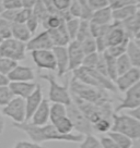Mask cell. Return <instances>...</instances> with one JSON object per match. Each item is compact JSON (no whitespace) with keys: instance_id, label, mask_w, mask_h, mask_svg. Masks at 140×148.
Returning <instances> with one entry per match:
<instances>
[{"instance_id":"obj_51","label":"cell","mask_w":140,"mask_h":148,"mask_svg":"<svg viewBox=\"0 0 140 148\" xmlns=\"http://www.w3.org/2000/svg\"><path fill=\"white\" fill-rule=\"evenodd\" d=\"M132 5H138L137 0H115V2L111 5V8L112 9H118V8H123V7Z\"/></svg>"},{"instance_id":"obj_54","label":"cell","mask_w":140,"mask_h":148,"mask_svg":"<svg viewBox=\"0 0 140 148\" xmlns=\"http://www.w3.org/2000/svg\"><path fill=\"white\" fill-rule=\"evenodd\" d=\"M126 113L129 114L130 116H132L134 119H136L137 121L140 122V106L135 108V109H130V110H126Z\"/></svg>"},{"instance_id":"obj_10","label":"cell","mask_w":140,"mask_h":148,"mask_svg":"<svg viewBox=\"0 0 140 148\" xmlns=\"http://www.w3.org/2000/svg\"><path fill=\"white\" fill-rule=\"evenodd\" d=\"M124 94H125V96L121 99V103L114 110L115 113L121 112L124 110L126 111L135 109L140 106V82L135 84L130 88H128Z\"/></svg>"},{"instance_id":"obj_18","label":"cell","mask_w":140,"mask_h":148,"mask_svg":"<svg viewBox=\"0 0 140 148\" xmlns=\"http://www.w3.org/2000/svg\"><path fill=\"white\" fill-rule=\"evenodd\" d=\"M8 79L10 82H33L35 74L32 68L18 64L8 74Z\"/></svg>"},{"instance_id":"obj_25","label":"cell","mask_w":140,"mask_h":148,"mask_svg":"<svg viewBox=\"0 0 140 148\" xmlns=\"http://www.w3.org/2000/svg\"><path fill=\"white\" fill-rule=\"evenodd\" d=\"M12 38L22 42H26L31 39L32 33L24 23H12Z\"/></svg>"},{"instance_id":"obj_39","label":"cell","mask_w":140,"mask_h":148,"mask_svg":"<svg viewBox=\"0 0 140 148\" xmlns=\"http://www.w3.org/2000/svg\"><path fill=\"white\" fill-rule=\"evenodd\" d=\"M81 44V48L83 50L84 55H89V53H93V52H98V48H96V42L93 36L89 37L87 39H84L83 42H80Z\"/></svg>"},{"instance_id":"obj_30","label":"cell","mask_w":140,"mask_h":148,"mask_svg":"<svg viewBox=\"0 0 140 148\" xmlns=\"http://www.w3.org/2000/svg\"><path fill=\"white\" fill-rule=\"evenodd\" d=\"M64 23H65V20L61 18L59 14H49L48 18L44 22H42L41 25L45 28V31H49V29L59 27Z\"/></svg>"},{"instance_id":"obj_2","label":"cell","mask_w":140,"mask_h":148,"mask_svg":"<svg viewBox=\"0 0 140 148\" xmlns=\"http://www.w3.org/2000/svg\"><path fill=\"white\" fill-rule=\"evenodd\" d=\"M69 90L71 96L82 99L84 101L91 102V103L112 102V99L108 95V92L87 85V84L78 81L75 77H72L70 81Z\"/></svg>"},{"instance_id":"obj_64","label":"cell","mask_w":140,"mask_h":148,"mask_svg":"<svg viewBox=\"0 0 140 148\" xmlns=\"http://www.w3.org/2000/svg\"><path fill=\"white\" fill-rule=\"evenodd\" d=\"M0 1H1V2H2V1H3V0H0Z\"/></svg>"},{"instance_id":"obj_4","label":"cell","mask_w":140,"mask_h":148,"mask_svg":"<svg viewBox=\"0 0 140 148\" xmlns=\"http://www.w3.org/2000/svg\"><path fill=\"white\" fill-rule=\"evenodd\" d=\"M71 98H72V102L82 111V113L88 118V120L92 123V125L101 119H111V120L113 119L114 109H113L112 102L91 103L73 96H71Z\"/></svg>"},{"instance_id":"obj_21","label":"cell","mask_w":140,"mask_h":148,"mask_svg":"<svg viewBox=\"0 0 140 148\" xmlns=\"http://www.w3.org/2000/svg\"><path fill=\"white\" fill-rule=\"evenodd\" d=\"M138 11V5H127L118 9H112L113 14V22L115 23H123L130 18L132 15H135Z\"/></svg>"},{"instance_id":"obj_24","label":"cell","mask_w":140,"mask_h":148,"mask_svg":"<svg viewBox=\"0 0 140 148\" xmlns=\"http://www.w3.org/2000/svg\"><path fill=\"white\" fill-rule=\"evenodd\" d=\"M125 29V32L130 38H135L137 33L140 29V11L138 10L135 15H132L130 18H128L127 21L119 23Z\"/></svg>"},{"instance_id":"obj_35","label":"cell","mask_w":140,"mask_h":148,"mask_svg":"<svg viewBox=\"0 0 140 148\" xmlns=\"http://www.w3.org/2000/svg\"><path fill=\"white\" fill-rule=\"evenodd\" d=\"M132 68V65L130 63L129 58L127 57L126 53L121 55V57L116 58V69H117V74L118 76L127 72L128 70H130Z\"/></svg>"},{"instance_id":"obj_16","label":"cell","mask_w":140,"mask_h":148,"mask_svg":"<svg viewBox=\"0 0 140 148\" xmlns=\"http://www.w3.org/2000/svg\"><path fill=\"white\" fill-rule=\"evenodd\" d=\"M128 39H131L125 32V29L123 28L119 23H115L113 22L110 25L107 33H106V42H107V48L110 46H114V45H118L121 42H126Z\"/></svg>"},{"instance_id":"obj_12","label":"cell","mask_w":140,"mask_h":148,"mask_svg":"<svg viewBox=\"0 0 140 148\" xmlns=\"http://www.w3.org/2000/svg\"><path fill=\"white\" fill-rule=\"evenodd\" d=\"M138 82H140V69L132 66L127 72L117 76V79L114 81V84L118 92H125L128 88L134 86Z\"/></svg>"},{"instance_id":"obj_7","label":"cell","mask_w":140,"mask_h":148,"mask_svg":"<svg viewBox=\"0 0 140 148\" xmlns=\"http://www.w3.org/2000/svg\"><path fill=\"white\" fill-rule=\"evenodd\" d=\"M0 57H3L15 62L25 59L26 57V44L19 42L14 38L3 39L0 45Z\"/></svg>"},{"instance_id":"obj_23","label":"cell","mask_w":140,"mask_h":148,"mask_svg":"<svg viewBox=\"0 0 140 148\" xmlns=\"http://www.w3.org/2000/svg\"><path fill=\"white\" fill-rule=\"evenodd\" d=\"M90 22L96 25H110L113 22V14L111 5L107 8L93 11L92 16L90 18Z\"/></svg>"},{"instance_id":"obj_57","label":"cell","mask_w":140,"mask_h":148,"mask_svg":"<svg viewBox=\"0 0 140 148\" xmlns=\"http://www.w3.org/2000/svg\"><path fill=\"white\" fill-rule=\"evenodd\" d=\"M3 5H2V2H1V1H0V15H1V13H2V12H3Z\"/></svg>"},{"instance_id":"obj_6","label":"cell","mask_w":140,"mask_h":148,"mask_svg":"<svg viewBox=\"0 0 140 148\" xmlns=\"http://www.w3.org/2000/svg\"><path fill=\"white\" fill-rule=\"evenodd\" d=\"M40 77L48 83V100L51 102H58L65 106H69L72 102L69 85H61L57 82L56 77L53 74H40Z\"/></svg>"},{"instance_id":"obj_42","label":"cell","mask_w":140,"mask_h":148,"mask_svg":"<svg viewBox=\"0 0 140 148\" xmlns=\"http://www.w3.org/2000/svg\"><path fill=\"white\" fill-rule=\"evenodd\" d=\"M112 129L111 119H101L93 124V130L98 133H108Z\"/></svg>"},{"instance_id":"obj_37","label":"cell","mask_w":140,"mask_h":148,"mask_svg":"<svg viewBox=\"0 0 140 148\" xmlns=\"http://www.w3.org/2000/svg\"><path fill=\"white\" fill-rule=\"evenodd\" d=\"M80 144L79 148H102L100 139L93 134L84 135L82 142Z\"/></svg>"},{"instance_id":"obj_1","label":"cell","mask_w":140,"mask_h":148,"mask_svg":"<svg viewBox=\"0 0 140 148\" xmlns=\"http://www.w3.org/2000/svg\"><path fill=\"white\" fill-rule=\"evenodd\" d=\"M14 129L23 132L31 138L32 142L42 144L45 142H69V143H81L84 135L79 133L61 134L51 123L45 125H33L30 122L23 123H12Z\"/></svg>"},{"instance_id":"obj_59","label":"cell","mask_w":140,"mask_h":148,"mask_svg":"<svg viewBox=\"0 0 140 148\" xmlns=\"http://www.w3.org/2000/svg\"><path fill=\"white\" fill-rule=\"evenodd\" d=\"M107 1H108V3H110V5L115 2V0H107Z\"/></svg>"},{"instance_id":"obj_62","label":"cell","mask_w":140,"mask_h":148,"mask_svg":"<svg viewBox=\"0 0 140 148\" xmlns=\"http://www.w3.org/2000/svg\"><path fill=\"white\" fill-rule=\"evenodd\" d=\"M138 10L140 11V3H138Z\"/></svg>"},{"instance_id":"obj_43","label":"cell","mask_w":140,"mask_h":148,"mask_svg":"<svg viewBox=\"0 0 140 148\" xmlns=\"http://www.w3.org/2000/svg\"><path fill=\"white\" fill-rule=\"evenodd\" d=\"M12 23L5 18H0V36L3 39H8L12 37Z\"/></svg>"},{"instance_id":"obj_63","label":"cell","mask_w":140,"mask_h":148,"mask_svg":"<svg viewBox=\"0 0 140 148\" xmlns=\"http://www.w3.org/2000/svg\"><path fill=\"white\" fill-rule=\"evenodd\" d=\"M137 2H138V3H140V0H137Z\"/></svg>"},{"instance_id":"obj_19","label":"cell","mask_w":140,"mask_h":148,"mask_svg":"<svg viewBox=\"0 0 140 148\" xmlns=\"http://www.w3.org/2000/svg\"><path fill=\"white\" fill-rule=\"evenodd\" d=\"M49 108H51L49 100L44 98L43 101L41 102L40 107L33 113L32 118H31V120L28 121V122L31 124L37 125V126L47 124L48 121H49Z\"/></svg>"},{"instance_id":"obj_40","label":"cell","mask_w":140,"mask_h":148,"mask_svg":"<svg viewBox=\"0 0 140 148\" xmlns=\"http://www.w3.org/2000/svg\"><path fill=\"white\" fill-rule=\"evenodd\" d=\"M98 59H100V52H93V53H89V55H84L81 66L95 69V66L98 62Z\"/></svg>"},{"instance_id":"obj_47","label":"cell","mask_w":140,"mask_h":148,"mask_svg":"<svg viewBox=\"0 0 140 148\" xmlns=\"http://www.w3.org/2000/svg\"><path fill=\"white\" fill-rule=\"evenodd\" d=\"M25 25L28 26V28L30 29V32L32 33V35L34 33L37 31L38 26L41 25V22L38 21V18L34 15V14H31V16L28 18V21L25 22Z\"/></svg>"},{"instance_id":"obj_45","label":"cell","mask_w":140,"mask_h":148,"mask_svg":"<svg viewBox=\"0 0 140 148\" xmlns=\"http://www.w3.org/2000/svg\"><path fill=\"white\" fill-rule=\"evenodd\" d=\"M32 14V10L31 9H24V8H21L18 11V14H17V18H15V21L13 23H24L28 21V18L31 16Z\"/></svg>"},{"instance_id":"obj_13","label":"cell","mask_w":140,"mask_h":148,"mask_svg":"<svg viewBox=\"0 0 140 148\" xmlns=\"http://www.w3.org/2000/svg\"><path fill=\"white\" fill-rule=\"evenodd\" d=\"M68 59H69V71H75L82 65L84 52L81 48V44L77 40H71L67 45Z\"/></svg>"},{"instance_id":"obj_14","label":"cell","mask_w":140,"mask_h":148,"mask_svg":"<svg viewBox=\"0 0 140 148\" xmlns=\"http://www.w3.org/2000/svg\"><path fill=\"white\" fill-rule=\"evenodd\" d=\"M53 47L54 44L47 31H43L34 37H31V39L26 42V51L30 52L34 50H48L53 49Z\"/></svg>"},{"instance_id":"obj_26","label":"cell","mask_w":140,"mask_h":148,"mask_svg":"<svg viewBox=\"0 0 140 148\" xmlns=\"http://www.w3.org/2000/svg\"><path fill=\"white\" fill-rule=\"evenodd\" d=\"M126 55L130 60V63L134 68L140 69V46L136 40L130 39L127 45Z\"/></svg>"},{"instance_id":"obj_44","label":"cell","mask_w":140,"mask_h":148,"mask_svg":"<svg viewBox=\"0 0 140 148\" xmlns=\"http://www.w3.org/2000/svg\"><path fill=\"white\" fill-rule=\"evenodd\" d=\"M68 12H69V14L72 18H77L81 20L83 8H82V5H80V2L78 0H71V3H70L69 9H68Z\"/></svg>"},{"instance_id":"obj_31","label":"cell","mask_w":140,"mask_h":148,"mask_svg":"<svg viewBox=\"0 0 140 148\" xmlns=\"http://www.w3.org/2000/svg\"><path fill=\"white\" fill-rule=\"evenodd\" d=\"M65 116H67V106L58 102H53L49 108V121L51 122Z\"/></svg>"},{"instance_id":"obj_53","label":"cell","mask_w":140,"mask_h":148,"mask_svg":"<svg viewBox=\"0 0 140 148\" xmlns=\"http://www.w3.org/2000/svg\"><path fill=\"white\" fill-rule=\"evenodd\" d=\"M21 1V5L24 9H31L32 10L34 8V5H36L38 0H20Z\"/></svg>"},{"instance_id":"obj_48","label":"cell","mask_w":140,"mask_h":148,"mask_svg":"<svg viewBox=\"0 0 140 148\" xmlns=\"http://www.w3.org/2000/svg\"><path fill=\"white\" fill-rule=\"evenodd\" d=\"M13 148H46L42 146V144L28 142V140H18L14 144Z\"/></svg>"},{"instance_id":"obj_55","label":"cell","mask_w":140,"mask_h":148,"mask_svg":"<svg viewBox=\"0 0 140 148\" xmlns=\"http://www.w3.org/2000/svg\"><path fill=\"white\" fill-rule=\"evenodd\" d=\"M10 81L8 79V75L0 73V86H6V85H9Z\"/></svg>"},{"instance_id":"obj_60","label":"cell","mask_w":140,"mask_h":148,"mask_svg":"<svg viewBox=\"0 0 140 148\" xmlns=\"http://www.w3.org/2000/svg\"><path fill=\"white\" fill-rule=\"evenodd\" d=\"M135 40L137 42V44H138V45L140 46V39H135Z\"/></svg>"},{"instance_id":"obj_56","label":"cell","mask_w":140,"mask_h":148,"mask_svg":"<svg viewBox=\"0 0 140 148\" xmlns=\"http://www.w3.org/2000/svg\"><path fill=\"white\" fill-rule=\"evenodd\" d=\"M5 126H6L5 118H3V114H2V113H1V111H0V135L3 133V131H5Z\"/></svg>"},{"instance_id":"obj_58","label":"cell","mask_w":140,"mask_h":148,"mask_svg":"<svg viewBox=\"0 0 140 148\" xmlns=\"http://www.w3.org/2000/svg\"><path fill=\"white\" fill-rule=\"evenodd\" d=\"M135 39H140V29H139V32L137 33V35L135 36Z\"/></svg>"},{"instance_id":"obj_50","label":"cell","mask_w":140,"mask_h":148,"mask_svg":"<svg viewBox=\"0 0 140 148\" xmlns=\"http://www.w3.org/2000/svg\"><path fill=\"white\" fill-rule=\"evenodd\" d=\"M100 143H101L102 148H119L117 146V144L114 142V139L112 137H110L108 135L101 137L100 138Z\"/></svg>"},{"instance_id":"obj_33","label":"cell","mask_w":140,"mask_h":148,"mask_svg":"<svg viewBox=\"0 0 140 148\" xmlns=\"http://www.w3.org/2000/svg\"><path fill=\"white\" fill-rule=\"evenodd\" d=\"M91 36H92V34H91V27H90V21L81 20L79 31H78V34H77V37H76L75 40L81 42H83L84 39H87V38H89Z\"/></svg>"},{"instance_id":"obj_61","label":"cell","mask_w":140,"mask_h":148,"mask_svg":"<svg viewBox=\"0 0 140 148\" xmlns=\"http://www.w3.org/2000/svg\"><path fill=\"white\" fill-rule=\"evenodd\" d=\"M3 42V38L0 36V45H1V42Z\"/></svg>"},{"instance_id":"obj_17","label":"cell","mask_w":140,"mask_h":148,"mask_svg":"<svg viewBox=\"0 0 140 148\" xmlns=\"http://www.w3.org/2000/svg\"><path fill=\"white\" fill-rule=\"evenodd\" d=\"M43 89L42 86L37 84L36 88L34 89V92L28 96V97L25 98V108H26V122L31 120L33 113L36 111L41 102L43 101Z\"/></svg>"},{"instance_id":"obj_32","label":"cell","mask_w":140,"mask_h":148,"mask_svg":"<svg viewBox=\"0 0 140 148\" xmlns=\"http://www.w3.org/2000/svg\"><path fill=\"white\" fill-rule=\"evenodd\" d=\"M80 22H81V20L77 18H71L65 22L66 31H67L68 35H69L70 40H75L76 39L78 31H79Z\"/></svg>"},{"instance_id":"obj_29","label":"cell","mask_w":140,"mask_h":148,"mask_svg":"<svg viewBox=\"0 0 140 148\" xmlns=\"http://www.w3.org/2000/svg\"><path fill=\"white\" fill-rule=\"evenodd\" d=\"M104 59H105V63H106V71H107V76L111 81H115L118 76L117 74V69H116V58L111 57L107 55L106 52H103Z\"/></svg>"},{"instance_id":"obj_8","label":"cell","mask_w":140,"mask_h":148,"mask_svg":"<svg viewBox=\"0 0 140 148\" xmlns=\"http://www.w3.org/2000/svg\"><path fill=\"white\" fill-rule=\"evenodd\" d=\"M67 116L69 118L73 125V131L82 135L92 134V132L94 131L92 123L88 120V118L84 116L82 111L73 102L67 106Z\"/></svg>"},{"instance_id":"obj_9","label":"cell","mask_w":140,"mask_h":148,"mask_svg":"<svg viewBox=\"0 0 140 148\" xmlns=\"http://www.w3.org/2000/svg\"><path fill=\"white\" fill-rule=\"evenodd\" d=\"M1 113L3 116L10 118L13 123H23L26 122V108H25V99L21 97H13V99L2 107Z\"/></svg>"},{"instance_id":"obj_5","label":"cell","mask_w":140,"mask_h":148,"mask_svg":"<svg viewBox=\"0 0 140 148\" xmlns=\"http://www.w3.org/2000/svg\"><path fill=\"white\" fill-rule=\"evenodd\" d=\"M111 131L126 135L134 142L140 140V122L127 113L114 112Z\"/></svg>"},{"instance_id":"obj_46","label":"cell","mask_w":140,"mask_h":148,"mask_svg":"<svg viewBox=\"0 0 140 148\" xmlns=\"http://www.w3.org/2000/svg\"><path fill=\"white\" fill-rule=\"evenodd\" d=\"M88 5L92 11H96V10H101L110 7L107 0H88Z\"/></svg>"},{"instance_id":"obj_20","label":"cell","mask_w":140,"mask_h":148,"mask_svg":"<svg viewBox=\"0 0 140 148\" xmlns=\"http://www.w3.org/2000/svg\"><path fill=\"white\" fill-rule=\"evenodd\" d=\"M36 86L37 84L34 82H10L9 83V87L14 97H21L23 99L28 97L34 92Z\"/></svg>"},{"instance_id":"obj_15","label":"cell","mask_w":140,"mask_h":148,"mask_svg":"<svg viewBox=\"0 0 140 148\" xmlns=\"http://www.w3.org/2000/svg\"><path fill=\"white\" fill-rule=\"evenodd\" d=\"M53 52L56 60L57 76L62 77L67 72H69V59H68L67 46H54Z\"/></svg>"},{"instance_id":"obj_34","label":"cell","mask_w":140,"mask_h":148,"mask_svg":"<svg viewBox=\"0 0 140 148\" xmlns=\"http://www.w3.org/2000/svg\"><path fill=\"white\" fill-rule=\"evenodd\" d=\"M32 13L38 18V21L41 22H44L47 18H48V15H49V11L48 9L46 8V5L43 3L41 0H38L37 2H36V5H34V8L32 9Z\"/></svg>"},{"instance_id":"obj_27","label":"cell","mask_w":140,"mask_h":148,"mask_svg":"<svg viewBox=\"0 0 140 148\" xmlns=\"http://www.w3.org/2000/svg\"><path fill=\"white\" fill-rule=\"evenodd\" d=\"M51 123L56 127L57 131L61 134H71V133H73V125H72L70 119L67 116L58 118L56 120L51 121Z\"/></svg>"},{"instance_id":"obj_22","label":"cell","mask_w":140,"mask_h":148,"mask_svg":"<svg viewBox=\"0 0 140 148\" xmlns=\"http://www.w3.org/2000/svg\"><path fill=\"white\" fill-rule=\"evenodd\" d=\"M49 36L51 38V42L54 44V46H67L71 40L69 38V35L66 31L65 23L62 24L61 26L54 29H49L47 31Z\"/></svg>"},{"instance_id":"obj_49","label":"cell","mask_w":140,"mask_h":148,"mask_svg":"<svg viewBox=\"0 0 140 148\" xmlns=\"http://www.w3.org/2000/svg\"><path fill=\"white\" fill-rule=\"evenodd\" d=\"M2 5L5 10H18L22 8L20 0H3Z\"/></svg>"},{"instance_id":"obj_52","label":"cell","mask_w":140,"mask_h":148,"mask_svg":"<svg viewBox=\"0 0 140 148\" xmlns=\"http://www.w3.org/2000/svg\"><path fill=\"white\" fill-rule=\"evenodd\" d=\"M18 10H3V12L1 13L0 18H5L7 21H9L11 23H13L15 21V18H17V14H18Z\"/></svg>"},{"instance_id":"obj_11","label":"cell","mask_w":140,"mask_h":148,"mask_svg":"<svg viewBox=\"0 0 140 148\" xmlns=\"http://www.w3.org/2000/svg\"><path fill=\"white\" fill-rule=\"evenodd\" d=\"M31 57L33 59V62L38 69L56 71V60H55L53 49L31 51Z\"/></svg>"},{"instance_id":"obj_38","label":"cell","mask_w":140,"mask_h":148,"mask_svg":"<svg viewBox=\"0 0 140 148\" xmlns=\"http://www.w3.org/2000/svg\"><path fill=\"white\" fill-rule=\"evenodd\" d=\"M13 97L14 95L11 92L9 85L0 86V106L5 107L6 105H8L13 99Z\"/></svg>"},{"instance_id":"obj_28","label":"cell","mask_w":140,"mask_h":148,"mask_svg":"<svg viewBox=\"0 0 140 148\" xmlns=\"http://www.w3.org/2000/svg\"><path fill=\"white\" fill-rule=\"evenodd\" d=\"M107 135L114 139V142L117 144V146L119 148H132V146H134V140L129 137H127L126 135L121 134V133L110 131Z\"/></svg>"},{"instance_id":"obj_36","label":"cell","mask_w":140,"mask_h":148,"mask_svg":"<svg viewBox=\"0 0 140 148\" xmlns=\"http://www.w3.org/2000/svg\"><path fill=\"white\" fill-rule=\"evenodd\" d=\"M129 40H130V39H128V40H126V42H121V44H118V45L110 46L107 49H106V50L104 51V52H106V53H107V55H110L111 57H114V58H118V57H121V55L126 53L127 45H128Z\"/></svg>"},{"instance_id":"obj_3","label":"cell","mask_w":140,"mask_h":148,"mask_svg":"<svg viewBox=\"0 0 140 148\" xmlns=\"http://www.w3.org/2000/svg\"><path fill=\"white\" fill-rule=\"evenodd\" d=\"M73 72V77L82 83L93 86V87L104 89L110 92H116V86L113 81L108 79L107 76H104L103 74L98 72L95 69H90V68H84L80 66L79 69L72 71Z\"/></svg>"},{"instance_id":"obj_41","label":"cell","mask_w":140,"mask_h":148,"mask_svg":"<svg viewBox=\"0 0 140 148\" xmlns=\"http://www.w3.org/2000/svg\"><path fill=\"white\" fill-rule=\"evenodd\" d=\"M17 65H18V62L3 58V57H0V73L8 75Z\"/></svg>"}]
</instances>
